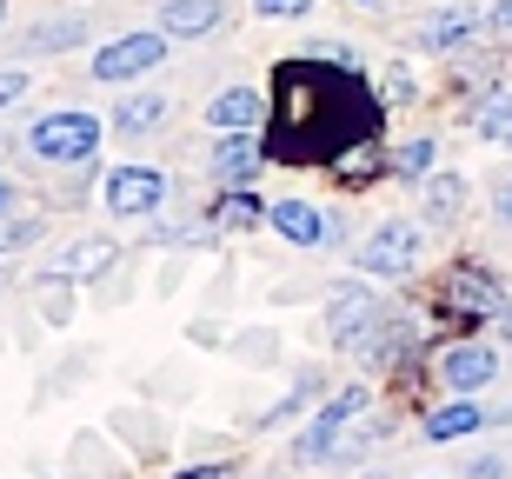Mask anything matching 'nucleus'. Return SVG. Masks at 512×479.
<instances>
[{"label":"nucleus","instance_id":"f257e3e1","mask_svg":"<svg viewBox=\"0 0 512 479\" xmlns=\"http://www.w3.org/2000/svg\"><path fill=\"white\" fill-rule=\"evenodd\" d=\"M380 94H366V80L353 74L346 47H306V60H286L273 74V134H266V160L286 167H320L340 160L346 147L373 140V107Z\"/></svg>","mask_w":512,"mask_h":479},{"label":"nucleus","instance_id":"f03ea898","mask_svg":"<svg viewBox=\"0 0 512 479\" xmlns=\"http://www.w3.org/2000/svg\"><path fill=\"white\" fill-rule=\"evenodd\" d=\"M439 313H446L453 326L493 320V313H506V287H499L486 267H453L446 280H439Z\"/></svg>","mask_w":512,"mask_h":479},{"label":"nucleus","instance_id":"7ed1b4c3","mask_svg":"<svg viewBox=\"0 0 512 479\" xmlns=\"http://www.w3.org/2000/svg\"><path fill=\"white\" fill-rule=\"evenodd\" d=\"M419 247H426V233H419L413 220H386L360 247V273H373V280H406V273L419 267Z\"/></svg>","mask_w":512,"mask_h":479},{"label":"nucleus","instance_id":"20e7f679","mask_svg":"<svg viewBox=\"0 0 512 479\" xmlns=\"http://www.w3.org/2000/svg\"><path fill=\"white\" fill-rule=\"evenodd\" d=\"M366 406H373V393H366V386H346L340 400H326L320 413H313V426L300 433L293 453H300V460H333V453L346 446V420H360Z\"/></svg>","mask_w":512,"mask_h":479},{"label":"nucleus","instance_id":"39448f33","mask_svg":"<svg viewBox=\"0 0 512 479\" xmlns=\"http://www.w3.org/2000/svg\"><path fill=\"white\" fill-rule=\"evenodd\" d=\"M100 147V120L80 114V107H67V114H47L34 127V154L40 160H87Z\"/></svg>","mask_w":512,"mask_h":479},{"label":"nucleus","instance_id":"423d86ee","mask_svg":"<svg viewBox=\"0 0 512 479\" xmlns=\"http://www.w3.org/2000/svg\"><path fill=\"white\" fill-rule=\"evenodd\" d=\"M380 300L366 287H333V300H326V333H333V346H366L373 333H380Z\"/></svg>","mask_w":512,"mask_h":479},{"label":"nucleus","instance_id":"0eeeda50","mask_svg":"<svg viewBox=\"0 0 512 479\" xmlns=\"http://www.w3.org/2000/svg\"><path fill=\"white\" fill-rule=\"evenodd\" d=\"M167 60V34H120L114 47L94 54V80H133V74H153Z\"/></svg>","mask_w":512,"mask_h":479},{"label":"nucleus","instance_id":"6e6552de","mask_svg":"<svg viewBox=\"0 0 512 479\" xmlns=\"http://www.w3.org/2000/svg\"><path fill=\"white\" fill-rule=\"evenodd\" d=\"M479 27H486V14L459 0V7H439V14H426V20H419V27H413V40L426 47V54H453V47H466V40L479 34Z\"/></svg>","mask_w":512,"mask_h":479},{"label":"nucleus","instance_id":"1a4fd4ad","mask_svg":"<svg viewBox=\"0 0 512 479\" xmlns=\"http://www.w3.org/2000/svg\"><path fill=\"white\" fill-rule=\"evenodd\" d=\"M160 200H167V173H153V167L107 173V207L114 213H160Z\"/></svg>","mask_w":512,"mask_h":479},{"label":"nucleus","instance_id":"9d476101","mask_svg":"<svg viewBox=\"0 0 512 479\" xmlns=\"http://www.w3.org/2000/svg\"><path fill=\"white\" fill-rule=\"evenodd\" d=\"M493 373H499L493 346H446V353H439V380L453 386V393H479Z\"/></svg>","mask_w":512,"mask_h":479},{"label":"nucleus","instance_id":"9b49d317","mask_svg":"<svg viewBox=\"0 0 512 479\" xmlns=\"http://www.w3.org/2000/svg\"><path fill=\"white\" fill-rule=\"evenodd\" d=\"M220 14H227V0H160V34H173V40L213 34Z\"/></svg>","mask_w":512,"mask_h":479},{"label":"nucleus","instance_id":"f8f14e48","mask_svg":"<svg viewBox=\"0 0 512 479\" xmlns=\"http://www.w3.org/2000/svg\"><path fill=\"white\" fill-rule=\"evenodd\" d=\"M260 147H253V140L247 134H233V140H220V147H213V160H207V173H213V180H220V193H240V187H247V180H253V173H260Z\"/></svg>","mask_w":512,"mask_h":479},{"label":"nucleus","instance_id":"ddd939ff","mask_svg":"<svg viewBox=\"0 0 512 479\" xmlns=\"http://www.w3.org/2000/svg\"><path fill=\"white\" fill-rule=\"evenodd\" d=\"M260 114H266V100L253 94V87H227V94L207 107V120L220 134H247V127H260Z\"/></svg>","mask_w":512,"mask_h":479},{"label":"nucleus","instance_id":"4468645a","mask_svg":"<svg viewBox=\"0 0 512 479\" xmlns=\"http://www.w3.org/2000/svg\"><path fill=\"white\" fill-rule=\"evenodd\" d=\"M107 267H114V240H74V247L60 253L54 280H100Z\"/></svg>","mask_w":512,"mask_h":479},{"label":"nucleus","instance_id":"2eb2a0df","mask_svg":"<svg viewBox=\"0 0 512 479\" xmlns=\"http://www.w3.org/2000/svg\"><path fill=\"white\" fill-rule=\"evenodd\" d=\"M266 220H273V227H280L286 240H300V247H320L326 233H333V227L320 220V213L306 207V200H280V207H266Z\"/></svg>","mask_w":512,"mask_h":479},{"label":"nucleus","instance_id":"dca6fc26","mask_svg":"<svg viewBox=\"0 0 512 479\" xmlns=\"http://www.w3.org/2000/svg\"><path fill=\"white\" fill-rule=\"evenodd\" d=\"M459 207H466V180H453V173H439V180H426V193H419V213H426L433 227L459 220Z\"/></svg>","mask_w":512,"mask_h":479},{"label":"nucleus","instance_id":"f3484780","mask_svg":"<svg viewBox=\"0 0 512 479\" xmlns=\"http://www.w3.org/2000/svg\"><path fill=\"white\" fill-rule=\"evenodd\" d=\"M473 426H486V413H479V406H466V400H453V406H439L433 420H426V440L446 446V440H466Z\"/></svg>","mask_w":512,"mask_h":479},{"label":"nucleus","instance_id":"a211bd4d","mask_svg":"<svg viewBox=\"0 0 512 479\" xmlns=\"http://www.w3.org/2000/svg\"><path fill=\"white\" fill-rule=\"evenodd\" d=\"M160 120H167V100H160V94H127L114 107V127H120V134H153Z\"/></svg>","mask_w":512,"mask_h":479},{"label":"nucleus","instance_id":"6ab92c4d","mask_svg":"<svg viewBox=\"0 0 512 479\" xmlns=\"http://www.w3.org/2000/svg\"><path fill=\"white\" fill-rule=\"evenodd\" d=\"M87 40V20L80 14H60V20H47V27H34L27 34V54H60V47H80Z\"/></svg>","mask_w":512,"mask_h":479},{"label":"nucleus","instance_id":"aec40b11","mask_svg":"<svg viewBox=\"0 0 512 479\" xmlns=\"http://www.w3.org/2000/svg\"><path fill=\"white\" fill-rule=\"evenodd\" d=\"M479 134H486V140H499V147H512V94H506V87H493V94H486V100H479Z\"/></svg>","mask_w":512,"mask_h":479},{"label":"nucleus","instance_id":"412c9836","mask_svg":"<svg viewBox=\"0 0 512 479\" xmlns=\"http://www.w3.org/2000/svg\"><path fill=\"white\" fill-rule=\"evenodd\" d=\"M260 220H266V207H260V200H253V193H220V207H213V227H220V233H240V227H260Z\"/></svg>","mask_w":512,"mask_h":479},{"label":"nucleus","instance_id":"4be33fe9","mask_svg":"<svg viewBox=\"0 0 512 479\" xmlns=\"http://www.w3.org/2000/svg\"><path fill=\"white\" fill-rule=\"evenodd\" d=\"M333 173H340V180H353V187H360V180H373V173H380V147H373V140L346 147V154L333 160Z\"/></svg>","mask_w":512,"mask_h":479},{"label":"nucleus","instance_id":"5701e85b","mask_svg":"<svg viewBox=\"0 0 512 479\" xmlns=\"http://www.w3.org/2000/svg\"><path fill=\"white\" fill-rule=\"evenodd\" d=\"M426 167H433V140H406L393 154V173H406V180H426Z\"/></svg>","mask_w":512,"mask_h":479},{"label":"nucleus","instance_id":"b1692460","mask_svg":"<svg viewBox=\"0 0 512 479\" xmlns=\"http://www.w3.org/2000/svg\"><path fill=\"white\" fill-rule=\"evenodd\" d=\"M373 94H380V107H406V100H413V74H406V67H386V74L373 80Z\"/></svg>","mask_w":512,"mask_h":479},{"label":"nucleus","instance_id":"393cba45","mask_svg":"<svg viewBox=\"0 0 512 479\" xmlns=\"http://www.w3.org/2000/svg\"><path fill=\"white\" fill-rule=\"evenodd\" d=\"M20 94H27V74L20 67H0V107H14Z\"/></svg>","mask_w":512,"mask_h":479},{"label":"nucleus","instance_id":"a878e982","mask_svg":"<svg viewBox=\"0 0 512 479\" xmlns=\"http://www.w3.org/2000/svg\"><path fill=\"white\" fill-rule=\"evenodd\" d=\"M253 7H260V14H280V20H300L313 0H253Z\"/></svg>","mask_w":512,"mask_h":479},{"label":"nucleus","instance_id":"bb28decb","mask_svg":"<svg viewBox=\"0 0 512 479\" xmlns=\"http://www.w3.org/2000/svg\"><path fill=\"white\" fill-rule=\"evenodd\" d=\"M466 479H512V466L493 453V460H473V466H466Z\"/></svg>","mask_w":512,"mask_h":479},{"label":"nucleus","instance_id":"cd10ccee","mask_svg":"<svg viewBox=\"0 0 512 479\" xmlns=\"http://www.w3.org/2000/svg\"><path fill=\"white\" fill-rule=\"evenodd\" d=\"M173 479H233L227 466H193V473H173Z\"/></svg>","mask_w":512,"mask_h":479},{"label":"nucleus","instance_id":"c85d7f7f","mask_svg":"<svg viewBox=\"0 0 512 479\" xmlns=\"http://www.w3.org/2000/svg\"><path fill=\"white\" fill-rule=\"evenodd\" d=\"M493 213H499V220H512V180H506V187L493 193Z\"/></svg>","mask_w":512,"mask_h":479},{"label":"nucleus","instance_id":"c756f323","mask_svg":"<svg viewBox=\"0 0 512 479\" xmlns=\"http://www.w3.org/2000/svg\"><path fill=\"white\" fill-rule=\"evenodd\" d=\"M493 27H499V34H512V0H506V7H493Z\"/></svg>","mask_w":512,"mask_h":479},{"label":"nucleus","instance_id":"7c9ffc66","mask_svg":"<svg viewBox=\"0 0 512 479\" xmlns=\"http://www.w3.org/2000/svg\"><path fill=\"white\" fill-rule=\"evenodd\" d=\"M7 207H14V187H7V180H0V213H7Z\"/></svg>","mask_w":512,"mask_h":479},{"label":"nucleus","instance_id":"2f4dec72","mask_svg":"<svg viewBox=\"0 0 512 479\" xmlns=\"http://www.w3.org/2000/svg\"><path fill=\"white\" fill-rule=\"evenodd\" d=\"M366 479H386V473H366Z\"/></svg>","mask_w":512,"mask_h":479},{"label":"nucleus","instance_id":"473e14b6","mask_svg":"<svg viewBox=\"0 0 512 479\" xmlns=\"http://www.w3.org/2000/svg\"><path fill=\"white\" fill-rule=\"evenodd\" d=\"M0 14H7V0H0Z\"/></svg>","mask_w":512,"mask_h":479},{"label":"nucleus","instance_id":"72a5a7b5","mask_svg":"<svg viewBox=\"0 0 512 479\" xmlns=\"http://www.w3.org/2000/svg\"><path fill=\"white\" fill-rule=\"evenodd\" d=\"M360 7H373V0H360Z\"/></svg>","mask_w":512,"mask_h":479}]
</instances>
